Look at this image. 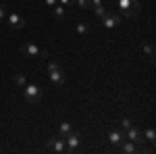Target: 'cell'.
<instances>
[{
    "instance_id": "obj_1",
    "label": "cell",
    "mask_w": 156,
    "mask_h": 154,
    "mask_svg": "<svg viewBox=\"0 0 156 154\" xmlns=\"http://www.w3.org/2000/svg\"><path fill=\"white\" fill-rule=\"evenodd\" d=\"M42 96H44V90L37 83H25L23 85V98L29 104H40L42 102Z\"/></svg>"
},
{
    "instance_id": "obj_2",
    "label": "cell",
    "mask_w": 156,
    "mask_h": 154,
    "mask_svg": "<svg viewBox=\"0 0 156 154\" xmlns=\"http://www.w3.org/2000/svg\"><path fill=\"white\" fill-rule=\"evenodd\" d=\"M125 140H131L133 144H137V146H140V148H142V150H144V133H142V129H140V127H129V129L125 131Z\"/></svg>"
},
{
    "instance_id": "obj_3",
    "label": "cell",
    "mask_w": 156,
    "mask_h": 154,
    "mask_svg": "<svg viewBox=\"0 0 156 154\" xmlns=\"http://www.w3.org/2000/svg\"><path fill=\"white\" fill-rule=\"evenodd\" d=\"M48 148L52 152H67V144H65V138H60L58 133L52 135L48 140Z\"/></svg>"
},
{
    "instance_id": "obj_4",
    "label": "cell",
    "mask_w": 156,
    "mask_h": 154,
    "mask_svg": "<svg viewBox=\"0 0 156 154\" xmlns=\"http://www.w3.org/2000/svg\"><path fill=\"white\" fill-rule=\"evenodd\" d=\"M65 144H67V152H73V150L81 144V135L75 133V131H69V133L65 135Z\"/></svg>"
},
{
    "instance_id": "obj_5",
    "label": "cell",
    "mask_w": 156,
    "mask_h": 154,
    "mask_svg": "<svg viewBox=\"0 0 156 154\" xmlns=\"http://www.w3.org/2000/svg\"><path fill=\"white\" fill-rule=\"evenodd\" d=\"M6 23H9V27H12V29H23L25 27V21L21 15H17V13H11V15H6V19H4Z\"/></svg>"
},
{
    "instance_id": "obj_6",
    "label": "cell",
    "mask_w": 156,
    "mask_h": 154,
    "mask_svg": "<svg viewBox=\"0 0 156 154\" xmlns=\"http://www.w3.org/2000/svg\"><path fill=\"white\" fill-rule=\"evenodd\" d=\"M119 23H121V17H119V15H115V13H110V11L102 17V25H104L106 29H115Z\"/></svg>"
},
{
    "instance_id": "obj_7",
    "label": "cell",
    "mask_w": 156,
    "mask_h": 154,
    "mask_svg": "<svg viewBox=\"0 0 156 154\" xmlns=\"http://www.w3.org/2000/svg\"><path fill=\"white\" fill-rule=\"evenodd\" d=\"M108 142L112 144V146H121V144L125 142V131L123 129H110L108 131Z\"/></svg>"
},
{
    "instance_id": "obj_8",
    "label": "cell",
    "mask_w": 156,
    "mask_h": 154,
    "mask_svg": "<svg viewBox=\"0 0 156 154\" xmlns=\"http://www.w3.org/2000/svg\"><path fill=\"white\" fill-rule=\"evenodd\" d=\"M21 52H23L25 56H31V59H37L40 56V52H42V48H37L36 44H31V42H27L21 46Z\"/></svg>"
},
{
    "instance_id": "obj_9",
    "label": "cell",
    "mask_w": 156,
    "mask_h": 154,
    "mask_svg": "<svg viewBox=\"0 0 156 154\" xmlns=\"http://www.w3.org/2000/svg\"><path fill=\"white\" fill-rule=\"evenodd\" d=\"M48 77H50V81H52V85H62L65 83V73H62V69L48 71Z\"/></svg>"
},
{
    "instance_id": "obj_10",
    "label": "cell",
    "mask_w": 156,
    "mask_h": 154,
    "mask_svg": "<svg viewBox=\"0 0 156 154\" xmlns=\"http://www.w3.org/2000/svg\"><path fill=\"white\" fill-rule=\"evenodd\" d=\"M140 9H142V2H140V0H131V9L123 11V17H125V19H133V17L140 13Z\"/></svg>"
},
{
    "instance_id": "obj_11",
    "label": "cell",
    "mask_w": 156,
    "mask_h": 154,
    "mask_svg": "<svg viewBox=\"0 0 156 154\" xmlns=\"http://www.w3.org/2000/svg\"><path fill=\"white\" fill-rule=\"evenodd\" d=\"M121 150H123L125 154H133V152H140L142 148H140L137 144H133L131 140H125V142L121 144Z\"/></svg>"
},
{
    "instance_id": "obj_12",
    "label": "cell",
    "mask_w": 156,
    "mask_h": 154,
    "mask_svg": "<svg viewBox=\"0 0 156 154\" xmlns=\"http://www.w3.org/2000/svg\"><path fill=\"white\" fill-rule=\"evenodd\" d=\"M142 133H144V140H146V142L154 146V142H156V131H154V127H146V131H142Z\"/></svg>"
},
{
    "instance_id": "obj_13",
    "label": "cell",
    "mask_w": 156,
    "mask_h": 154,
    "mask_svg": "<svg viewBox=\"0 0 156 154\" xmlns=\"http://www.w3.org/2000/svg\"><path fill=\"white\" fill-rule=\"evenodd\" d=\"M12 81H15V85H19V88H23L25 83H27V79H25V75L21 71L12 73Z\"/></svg>"
},
{
    "instance_id": "obj_14",
    "label": "cell",
    "mask_w": 156,
    "mask_h": 154,
    "mask_svg": "<svg viewBox=\"0 0 156 154\" xmlns=\"http://www.w3.org/2000/svg\"><path fill=\"white\" fill-rule=\"evenodd\" d=\"M69 131H71V123H67V121H62V123L58 125V135H60V138H65V135H67Z\"/></svg>"
},
{
    "instance_id": "obj_15",
    "label": "cell",
    "mask_w": 156,
    "mask_h": 154,
    "mask_svg": "<svg viewBox=\"0 0 156 154\" xmlns=\"http://www.w3.org/2000/svg\"><path fill=\"white\" fill-rule=\"evenodd\" d=\"M52 9H54V17H56V19H65V15H67V11H65V6H60V4H56V6H52Z\"/></svg>"
},
{
    "instance_id": "obj_16",
    "label": "cell",
    "mask_w": 156,
    "mask_h": 154,
    "mask_svg": "<svg viewBox=\"0 0 156 154\" xmlns=\"http://www.w3.org/2000/svg\"><path fill=\"white\" fill-rule=\"evenodd\" d=\"M106 13H108V9L104 6V4H100V6H94V15H96V17H100V19H102Z\"/></svg>"
},
{
    "instance_id": "obj_17",
    "label": "cell",
    "mask_w": 156,
    "mask_h": 154,
    "mask_svg": "<svg viewBox=\"0 0 156 154\" xmlns=\"http://www.w3.org/2000/svg\"><path fill=\"white\" fill-rule=\"evenodd\" d=\"M117 4H119V11H127V9H131V0H117Z\"/></svg>"
},
{
    "instance_id": "obj_18",
    "label": "cell",
    "mask_w": 156,
    "mask_h": 154,
    "mask_svg": "<svg viewBox=\"0 0 156 154\" xmlns=\"http://www.w3.org/2000/svg\"><path fill=\"white\" fill-rule=\"evenodd\" d=\"M87 31H90V29H87V23H81V21H79V23H77V34L87 36Z\"/></svg>"
},
{
    "instance_id": "obj_19",
    "label": "cell",
    "mask_w": 156,
    "mask_h": 154,
    "mask_svg": "<svg viewBox=\"0 0 156 154\" xmlns=\"http://www.w3.org/2000/svg\"><path fill=\"white\" fill-rule=\"evenodd\" d=\"M131 125H133V123H131V119H127V117H125V119H121V129H123V131H127L129 127H131Z\"/></svg>"
},
{
    "instance_id": "obj_20",
    "label": "cell",
    "mask_w": 156,
    "mask_h": 154,
    "mask_svg": "<svg viewBox=\"0 0 156 154\" xmlns=\"http://www.w3.org/2000/svg\"><path fill=\"white\" fill-rule=\"evenodd\" d=\"M144 52L146 54H148V56H150V59H152V56H154V48H152V44H144Z\"/></svg>"
},
{
    "instance_id": "obj_21",
    "label": "cell",
    "mask_w": 156,
    "mask_h": 154,
    "mask_svg": "<svg viewBox=\"0 0 156 154\" xmlns=\"http://www.w3.org/2000/svg\"><path fill=\"white\" fill-rule=\"evenodd\" d=\"M54 69H60V65L56 63V60H50L48 67H46V71H54Z\"/></svg>"
},
{
    "instance_id": "obj_22",
    "label": "cell",
    "mask_w": 156,
    "mask_h": 154,
    "mask_svg": "<svg viewBox=\"0 0 156 154\" xmlns=\"http://www.w3.org/2000/svg\"><path fill=\"white\" fill-rule=\"evenodd\" d=\"M75 4H77L79 9H87V6H90V0H75Z\"/></svg>"
},
{
    "instance_id": "obj_23",
    "label": "cell",
    "mask_w": 156,
    "mask_h": 154,
    "mask_svg": "<svg viewBox=\"0 0 156 154\" xmlns=\"http://www.w3.org/2000/svg\"><path fill=\"white\" fill-rule=\"evenodd\" d=\"M4 19H6V6L0 4V21H4Z\"/></svg>"
},
{
    "instance_id": "obj_24",
    "label": "cell",
    "mask_w": 156,
    "mask_h": 154,
    "mask_svg": "<svg viewBox=\"0 0 156 154\" xmlns=\"http://www.w3.org/2000/svg\"><path fill=\"white\" fill-rule=\"evenodd\" d=\"M60 6H71V4H75V0H58Z\"/></svg>"
},
{
    "instance_id": "obj_25",
    "label": "cell",
    "mask_w": 156,
    "mask_h": 154,
    "mask_svg": "<svg viewBox=\"0 0 156 154\" xmlns=\"http://www.w3.org/2000/svg\"><path fill=\"white\" fill-rule=\"evenodd\" d=\"M46 2V6H56L58 4V0H44Z\"/></svg>"
},
{
    "instance_id": "obj_26",
    "label": "cell",
    "mask_w": 156,
    "mask_h": 154,
    "mask_svg": "<svg viewBox=\"0 0 156 154\" xmlns=\"http://www.w3.org/2000/svg\"><path fill=\"white\" fill-rule=\"evenodd\" d=\"M102 4V0H90V6H100Z\"/></svg>"
}]
</instances>
